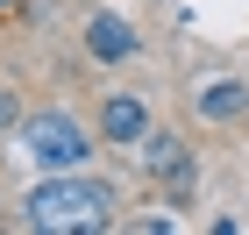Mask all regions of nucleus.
<instances>
[{
	"label": "nucleus",
	"instance_id": "3",
	"mask_svg": "<svg viewBox=\"0 0 249 235\" xmlns=\"http://www.w3.org/2000/svg\"><path fill=\"white\" fill-rule=\"evenodd\" d=\"M135 164L157 178V185H171V193H185L192 185V143L178 136V128H142V143H135Z\"/></svg>",
	"mask_w": 249,
	"mask_h": 235
},
{
	"label": "nucleus",
	"instance_id": "6",
	"mask_svg": "<svg viewBox=\"0 0 249 235\" xmlns=\"http://www.w3.org/2000/svg\"><path fill=\"white\" fill-rule=\"evenodd\" d=\"M192 114L207 121V128H228V121L249 114V86L242 78H207V86L192 93Z\"/></svg>",
	"mask_w": 249,
	"mask_h": 235
},
{
	"label": "nucleus",
	"instance_id": "7",
	"mask_svg": "<svg viewBox=\"0 0 249 235\" xmlns=\"http://www.w3.org/2000/svg\"><path fill=\"white\" fill-rule=\"evenodd\" d=\"M21 121H29V107H21V93L0 78V136H21Z\"/></svg>",
	"mask_w": 249,
	"mask_h": 235
},
{
	"label": "nucleus",
	"instance_id": "4",
	"mask_svg": "<svg viewBox=\"0 0 249 235\" xmlns=\"http://www.w3.org/2000/svg\"><path fill=\"white\" fill-rule=\"evenodd\" d=\"M150 121H157V114H150V100L135 93V86H114V93H100V143H107V150H135Z\"/></svg>",
	"mask_w": 249,
	"mask_h": 235
},
{
	"label": "nucleus",
	"instance_id": "2",
	"mask_svg": "<svg viewBox=\"0 0 249 235\" xmlns=\"http://www.w3.org/2000/svg\"><path fill=\"white\" fill-rule=\"evenodd\" d=\"M21 150H29V164H36L43 178H50V171H86L100 143H93V128L71 121L64 107H43V114L21 121Z\"/></svg>",
	"mask_w": 249,
	"mask_h": 235
},
{
	"label": "nucleus",
	"instance_id": "5",
	"mask_svg": "<svg viewBox=\"0 0 249 235\" xmlns=\"http://www.w3.org/2000/svg\"><path fill=\"white\" fill-rule=\"evenodd\" d=\"M78 43H86V57L93 64H128L135 50H142V36H135V21H121V15H86V29H78Z\"/></svg>",
	"mask_w": 249,
	"mask_h": 235
},
{
	"label": "nucleus",
	"instance_id": "1",
	"mask_svg": "<svg viewBox=\"0 0 249 235\" xmlns=\"http://www.w3.org/2000/svg\"><path fill=\"white\" fill-rule=\"evenodd\" d=\"M114 185L107 178H86V171H50L29 193V207H21V228H64V235H100L114 228Z\"/></svg>",
	"mask_w": 249,
	"mask_h": 235
},
{
	"label": "nucleus",
	"instance_id": "8",
	"mask_svg": "<svg viewBox=\"0 0 249 235\" xmlns=\"http://www.w3.org/2000/svg\"><path fill=\"white\" fill-rule=\"evenodd\" d=\"M15 7H21V0H0V15H15Z\"/></svg>",
	"mask_w": 249,
	"mask_h": 235
}]
</instances>
